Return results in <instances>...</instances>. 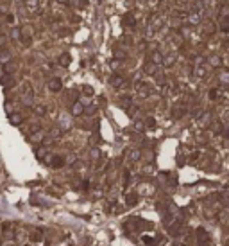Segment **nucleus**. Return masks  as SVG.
I'll return each instance as SVG.
<instances>
[{"instance_id":"obj_20","label":"nucleus","mask_w":229,"mask_h":246,"mask_svg":"<svg viewBox=\"0 0 229 246\" xmlns=\"http://www.w3.org/2000/svg\"><path fill=\"white\" fill-rule=\"evenodd\" d=\"M95 112H97V106H90V108L86 110V113H88V115H93Z\"/></svg>"},{"instance_id":"obj_8","label":"nucleus","mask_w":229,"mask_h":246,"mask_svg":"<svg viewBox=\"0 0 229 246\" xmlns=\"http://www.w3.org/2000/svg\"><path fill=\"white\" fill-rule=\"evenodd\" d=\"M43 239V235H41V232L39 230H34L32 234H31V241H34V243H39Z\"/></svg>"},{"instance_id":"obj_22","label":"nucleus","mask_w":229,"mask_h":246,"mask_svg":"<svg viewBox=\"0 0 229 246\" xmlns=\"http://www.w3.org/2000/svg\"><path fill=\"white\" fill-rule=\"evenodd\" d=\"M15 40H18L20 38V29H13V34H11Z\"/></svg>"},{"instance_id":"obj_23","label":"nucleus","mask_w":229,"mask_h":246,"mask_svg":"<svg viewBox=\"0 0 229 246\" xmlns=\"http://www.w3.org/2000/svg\"><path fill=\"white\" fill-rule=\"evenodd\" d=\"M131 158H133L134 162H136V160L140 158V151H133V154H131Z\"/></svg>"},{"instance_id":"obj_12","label":"nucleus","mask_w":229,"mask_h":246,"mask_svg":"<svg viewBox=\"0 0 229 246\" xmlns=\"http://www.w3.org/2000/svg\"><path fill=\"white\" fill-rule=\"evenodd\" d=\"M156 70H158V68H156V65H154V63H149V65L145 67V72H147V74H151V76L156 74Z\"/></svg>"},{"instance_id":"obj_24","label":"nucleus","mask_w":229,"mask_h":246,"mask_svg":"<svg viewBox=\"0 0 229 246\" xmlns=\"http://www.w3.org/2000/svg\"><path fill=\"white\" fill-rule=\"evenodd\" d=\"M91 158H93V160L98 158V149H93V151H91Z\"/></svg>"},{"instance_id":"obj_14","label":"nucleus","mask_w":229,"mask_h":246,"mask_svg":"<svg viewBox=\"0 0 229 246\" xmlns=\"http://www.w3.org/2000/svg\"><path fill=\"white\" fill-rule=\"evenodd\" d=\"M82 92H84L86 95H93V88L88 86V85H84V86H82Z\"/></svg>"},{"instance_id":"obj_19","label":"nucleus","mask_w":229,"mask_h":246,"mask_svg":"<svg viewBox=\"0 0 229 246\" xmlns=\"http://www.w3.org/2000/svg\"><path fill=\"white\" fill-rule=\"evenodd\" d=\"M211 65H215V67H218V65H220V59H218V57H217V56H213V57H211Z\"/></svg>"},{"instance_id":"obj_18","label":"nucleus","mask_w":229,"mask_h":246,"mask_svg":"<svg viewBox=\"0 0 229 246\" xmlns=\"http://www.w3.org/2000/svg\"><path fill=\"white\" fill-rule=\"evenodd\" d=\"M41 137H43L41 133H38V135H32V137H31V140H32V142H39V140H41Z\"/></svg>"},{"instance_id":"obj_15","label":"nucleus","mask_w":229,"mask_h":246,"mask_svg":"<svg viewBox=\"0 0 229 246\" xmlns=\"http://www.w3.org/2000/svg\"><path fill=\"white\" fill-rule=\"evenodd\" d=\"M34 112H36L38 115H45V106H36Z\"/></svg>"},{"instance_id":"obj_1","label":"nucleus","mask_w":229,"mask_h":246,"mask_svg":"<svg viewBox=\"0 0 229 246\" xmlns=\"http://www.w3.org/2000/svg\"><path fill=\"white\" fill-rule=\"evenodd\" d=\"M197 239H199V244L201 246L210 244V235H208V232H206L204 228H199V230H197Z\"/></svg>"},{"instance_id":"obj_5","label":"nucleus","mask_w":229,"mask_h":246,"mask_svg":"<svg viewBox=\"0 0 229 246\" xmlns=\"http://www.w3.org/2000/svg\"><path fill=\"white\" fill-rule=\"evenodd\" d=\"M84 113V106L77 101V102H74V106H72V115L74 117H79V115H82Z\"/></svg>"},{"instance_id":"obj_13","label":"nucleus","mask_w":229,"mask_h":246,"mask_svg":"<svg viewBox=\"0 0 229 246\" xmlns=\"http://www.w3.org/2000/svg\"><path fill=\"white\" fill-rule=\"evenodd\" d=\"M161 61H163L161 54H159V52H154V54H152V63H154V65H159Z\"/></svg>"},{"instance_id":"obj_27","label":"nucleus","mask_w":229,"mask_h":246,"mask_svg":"<svg viewBox=\"0 0 229 246\" xmlns=\"http://www.w3.org/2000/svg\"><path fill=\"white\" fill-rule=\"evenodd\" d=\"M7 2H9V0H7Z\"/></svg>"},{"instance_id":"obj_7","label":"nucleus","mask_w":229,"mask_h":246,"mask_svg":"<svg viewBox=\"0 0 229 246\" xmlns=\"http://www.w3.org/2000/svg\"><path fill=\"white\" fill-rule=\"evenodd\" d=\"M111 85H113L114 88L124 86V77H122V76H113V77H111Z\"/></svg>"},{"instance_id":"obj_9","label":"nucleus","mask_w":229,"mask_h":246,"mask_svg":"<svg viewBox=\"0 0 229 246\" xmlns=\"http://www.w3.org/2000/svg\"><path fill=\"white\" fill-rule=\"evenodd\" d=\"M181 225H183V219H175V221H174V225L170 227V232H172V234H177V230L181 228Z\"/></svg>"},{"instance_id":"obj_2","label":"nucleus","mask_w":229,"mask_h":246,"mask_svg":"<svg viewBox=\"0 0 229 246\" xmlns=\"http://www.w3.org/2000/svg\"><path fill=\"white\" fill-rule=\"evenodd\" d=\"M48 164H50V167L59 169V167L65 165V158H63V156H50V158H48Z\"/></svg>"},{"instance_id":"obj_25","label":"nucleus","mask_w":229,"mask_h":246,"mask_svg":"<svg viewBox=\"0 0 229 246\" xmlns=\"http://www.w3.org/2000/svg\"><path fill=\"white\" fill-rule=\"evenodd\" d=\"M217 95H218V92H217V90H211V92H210V97H211V99H217Z\"/></svg>"},{"instance_id":"obj_10","label":"nucleus","mask_w":229,"mask_h":246,"mask_svg":"<svg viewBox=\"0 0 229 246\" xmlns=\"http://www.w3.org/2000/svg\"><path fill=\"white\" fill-rule=\"evenodd\" d=\"M9 59H11L9 50H0V61H2V63H5V61H9Z\"/></svg>"},{"instance_id":"obj_26","label":"nucleus","mask_w":229,"mask_h":246,"mask_svg":"<svg viewBox=\"0 0 229 246\" xmlns=\"http://www.w3.org/2000/svg\"><path fill=\"white\" fill-rule=\"evenodd\" d=\"M57 2H63V4H66V2H68V0H57Z\"/></svg>"},{"instance_id":"obj_3","label":"nucleus","mask_w":229,"mask_h":246,"mask_svg":"<svg viewBox=\"0 0 229 246\" xmlns=\"http://www.w3.org/2000/svg\"><path fill=\"white\" fill-rule=\"evenodd\" d=\"M61 88H63V83H61L59 77H54V79L48 81V90H50V92H59Z\"/></svg>"},{"instance_id":"obj_4","label":"nucleus","mask_w":229,"mask_h":246,"mask_svg":"<svg viewBox=\"0 0 229 246\" xmlns=\"http://www.w3.org/2000/svg\"><path fill=\"white\" fill-rule=\"evenodd\" d=\"M9 122L15 124V126H20V124L23 122V115L22 113H11L9 115Z\"/></svg>"},{"instance_id":"obj_16","label":"nucleus","mask_w":229,"mask_h":246,"mask_svg":"<svg viewBox=\"0 0 229 246\" xmlns=\"http://www.w3.org/2000/svg\"><path fill=\"white\" fill-rule=\"evenodd\" d=\"M45 153H47L45 149H38V151H36V156H38L39 160H43V158H45Z\"/></svg>"},{"instance_id":"obj_11","label":"nucleus","mask_w":229,"mask_h":246,"mask_svg":"<svg viewBox=\"0 0 229 246\" xmlns=\"http://www.w3.org/2000/svg\"><path fill=\"white\" fill-rule=\"evenodd\" d=\"M20 41H22V45H23V47H29V45L32 43L31 36H20Z\"/></svg>"},{"instance_id":"obj_21","label":"nucleus","mask_w":229,"mask_h":246,"mask_svg":"<svg viewBox=\"0 0 229 246\" xmlns=\"http://www.w3.org/2000/svg\"><path fill=\"white\" fill-rule=\"evenodd\" d=\"M163 63H165V65H167V67H168V65H172V63H174V57H172V56L165 57V61H163Z\"/></svg>"},{"instance_id":"obj_6","label":"nucleus","mask_w":229,"mask_h":246,"mask_svg":"<svg viewBox=\"0 0 229 246\" xmlns=\"http://www.w3.org/2000/svg\"><path fill=\"white\" fill-rule=\"evenodd\" d=\"M70 61H72V57H70L68 52H65V54H61V56H59V65H61V67H68V65H70Z\"/></svg>"},{"instance_id":"obj_17","label":"nucleus","mask_w":229,"mask_h":246,"mask_svg":"<svg viewBox=\"0 0 229 246\" xmlns=\"http://www.w3.org/2000/svg\"><path fill=\"white\" fill-rule=\"evenodd\" d=\"M127 203H129V205H134V203H136V196H134V194L127 196Z\"/></svg>"}]
</instances>
